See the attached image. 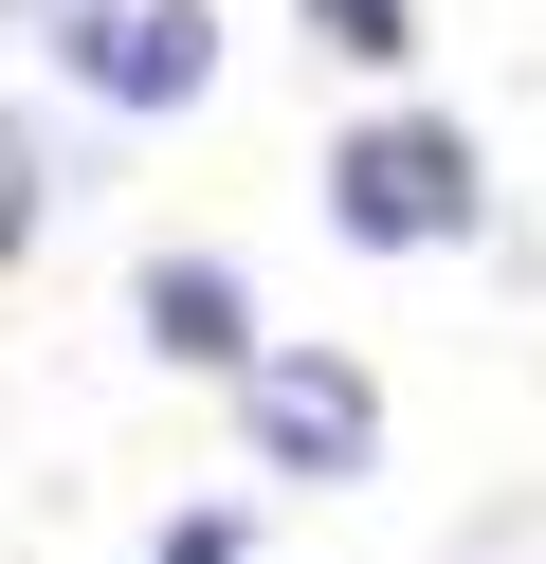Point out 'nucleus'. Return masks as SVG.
Wrapping results in <instances>:
<instances>
[{
	"label": "nucleus",
	"mask_w": 546,
	"mask_h": 564,
	"mask_svg": "<svg viewBox=\"0 0 546 564\" xmlns=\"http://www.w3.org/2000/svg\"><path fill=\"white\" fill-rule=\"evenodd\" d=\"M146 346H164V365H255L237 273H218V256H164V273H146Z\"/></svg>",
	"instance_id": "obj_4"
},
{
	"label": "nucleus",
	"mask_w": 546,
	"mask_h": 564,
	"mask_svg": "<svg viewBox=\"0 0 546 564\" xmlns=\"http://www.w3.org/2000/svg\"><path fill=\"white\" fill-rule=\"evenodd\" d=\"M328 219L346 237H383V256H419V237H473L492 219V183H473V128H364L346 164H328Z\"/></svg>",
	"instance_id": "obj_1"
},
{
	"label": "nucleus",
	"mask_w": 546,
	"mask_h": 564,
	"mask_svg": "<svg viewBox=\"0 0 546 564\" xmlns=\"http://www.w3.org/2000/svg\"><path fill=\"white\" fill-rule=\"evenodd\" d=\"M55 55L109 91V110H164V91L218 74V19H201V0H146V19H55Z\"/></svg>",
	"instance_id": "obj_3"
},
{
	"label": "nucleus",
	"mask_w": 546,
	"mask_h": 564,
	"mask_svg": "<svg viewBox=\"0 0 546 564\" xmlns=\"http://www.w3.org/2000/svg\"><path fill=\"white\" fill-rule=\"evenodd\" d=\"M237 382H255V455H274V474H364V455H383L364 365H310V346H291V365H237Z\"/></svg>",
	"instance_id": "obj_2"
},
{
	"label": "nucleus",
	"mask_w": 546,
	"mask_h": 564,
	"mask_svg": "<svg viewBox=\"0 0 546 564\" xmlns=\"http://www.w3.org/2000/svg\"><path fill=\"white\" fill-rule=\"evenodd\" d=\"M310 37H328V55H364V74H383V55H419V19H400V0H310Z\"/></svg>",
	"instance_id": "obj_5"
}]
</instances>
